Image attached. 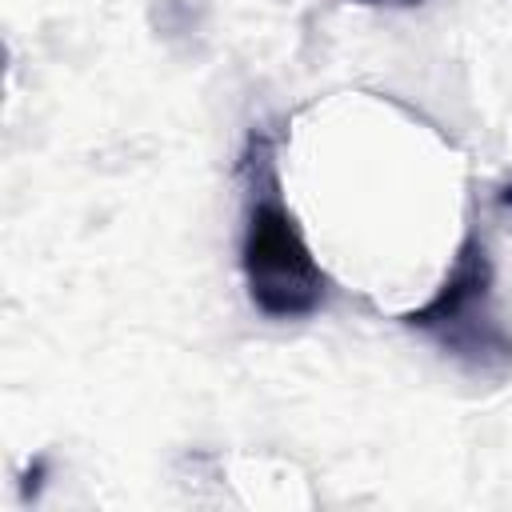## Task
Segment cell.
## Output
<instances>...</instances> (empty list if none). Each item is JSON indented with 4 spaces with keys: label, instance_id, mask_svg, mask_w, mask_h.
<instances>
[{
    "label": "cell",
    "instance_id": "obj_1",
    "mask_svg": "<svg viewBox=\"0 0 512 512\" xmlns=\"http://www.w3.org/2000/svg\"><path fill=\"white\" fill-rule=\"evenodd\" d=\"M244 180V232H240V272L248 300L268 320L316 316L328 300V272L316 264L292 208L284 204L276 148L264 128L248 132L240 156Z\"/></svg>",
    "mask_w": 512,
    "mask_h": 512
},
{
    "label": "cell",
    "instance_id": "obj_2",
    "mask_svg": "<svg viewBox=\"0 0 512 512\" xmlns=\"http://www.w3.org/2000/svg\"><path fill=\"white\" fill-rule=\"evenodd\" d=\"M404 328L428 336L464 376L480 384H504L512 376V328L496 308V268L484 236L472 228L440 288L412 312Z\"/></svg>",
    "mask_w": 512,
    "mask_h": 512
},
{
    "label": "cell",
    "instance_id": "obj_3",
    "mask_svg": "<svg viewBox=\"0 0 512 512\" xmlns=\"http://www.w3.org/2000/svg\"><path fill=\"white\" fill-rule=\"evenodd\" d=\"M44 472H48V460H44V456H36V460H32V468L24 472V500H28V496H32V500L40 496V488H44Z\"/></svg>",
    "mask_w": 512,
    "mask_h": 512
},
{
    "label": "cell",
    "instance_id": "obj_4",
    "mask_svg": "<svg viewBox=\"0 0 512 512\" xmlns=\"http://www.w3.org/2000/svg\"><path fill=\"white\" fill-rule=\"evenodd\" d=\"M348 4H360V8H412L420 0H348Z\"/></svg>",
    "mask_w": 512,
    "mask_h": 512
},
{
    "label": "cell",
    "instance_id": "obj_5",
    "mask_svg": "<svg viewBox=\"0 0 512 512\" xmlns=\"http://www.w3.org/2000/svg\"><path fill=\"white\" fill-rule=\"evenodd\" d=\"M496 204H500V208H512V184H504V188L496 192Z\"/></svg>",
    "mask_w": 512,
    "mask_h": 512
}]
</instances>
